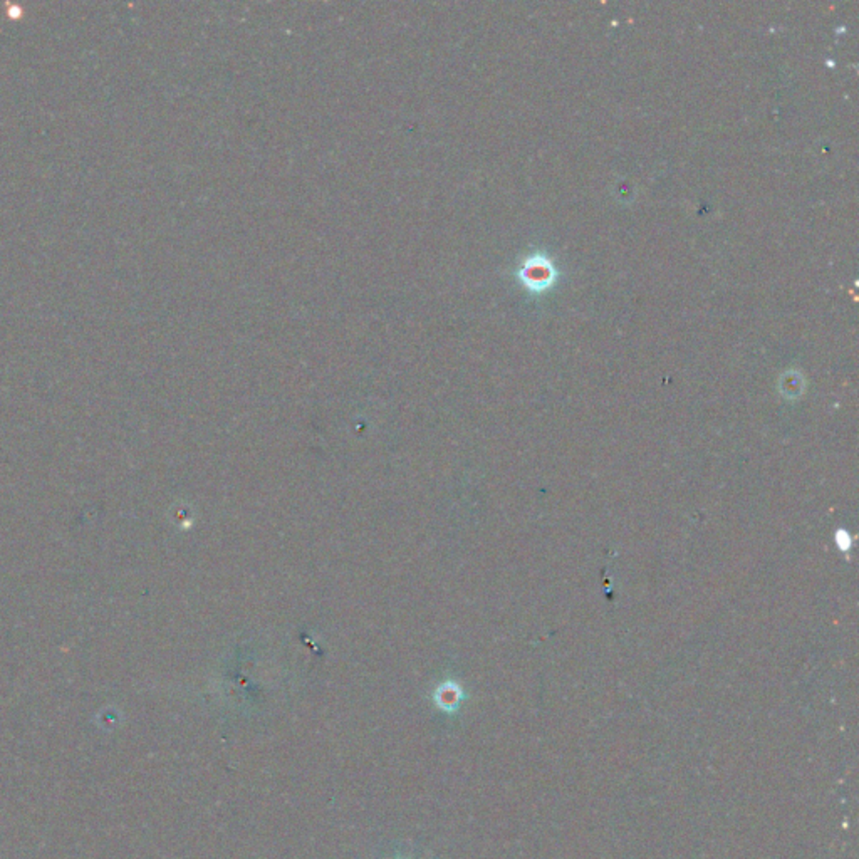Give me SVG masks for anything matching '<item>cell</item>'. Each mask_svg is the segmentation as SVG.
Instances as JSON below:
<instances>
[{
    "label": "cell",
    "mask_w": 859,
    "mask_h": 859,
    "mask_svg": "<svg viewBox=\"0 0 859 859\" xmlns=\"http://www.w3.org/2000/svg\"><path fill=\"white\" fill-rule=\"evenodd\" d=\"M552 265L542 257L529 259L522 269V279L533 289H544L552 282Z\"/></svg>",
    "instance_id": "6da1fadb"
},
{
    "label": "cell",
    "mask_w": 859,
    "mask_h": 859,
    "mask_svg": "<svg viewBox=\"0 0 859 859\" xmlns=\"http://www.w3.org/2000/svg\"><path fill=\"white\" fill-rule=\"evenodd\" d=\"M836 539H838L839 547H841V549H849V544H851V540H849V535L846 533H844V530H839L838 535H836Z\"/></svg>",
    "instance_id": "7a4b0ae2"
}]
</instances>
